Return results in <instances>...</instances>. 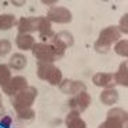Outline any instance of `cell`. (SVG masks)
Masks as SVG:
<instances>
[{"instance_id": "13", "label": "cell", "mask_w": 128, "mask_h": 128, "mask_svg": "<svg viewBox=\"0 0 128 128\" xmlns=\"http://www.w3.org/2000/svg\"><path fill=\"white\" fill-rule=\"evenodd\" d=\"M118 98H120V95H118V91L116 88H105L99 94L100 103L105 106H110V108L118 102Z\"/></svg>"}, {"instance_id": "9", "label": "cell", "mask_w": 128, "mask_h": 128, "mask_svg": "<svg viewBox=\"0 0 128 128\" xmlns=\"http://www.w3.org/2000/svg\"><path fill=\"white\" fill-rule=\"evenodd\" d=\"M120 39H121V33L118 32L117 26L110 25V26L103 28L102 30L99 32V36H98L96 42H99V43H102V44H105V46L112 47V46H113L116 42H118Z\"/></svg>"}, {"instance_id": "1", "label": "cell", "mask_w": 128, "mask_h": 128, "mask_svg": "<svg viewBox=\"0 0 128 128\" xmlns=\"http://www.w3.org/2000/svg\"><path fill=\"white\" fill-rule=\"evenodd\" d=\"M32 55L36 58L37 62H46V64H54L55 61L61 59L62 56L65 55V52H61V51L55 50L50 43H34V46L30 50Z\"/></svg>"}, {"instance_id": "17", "label": "cell", "mask_w": 128, "mask_h": 128, "mask_svg": "<svg viewBox=\"0 0 128 128\" xmlns=\"http://www.w3.org/2000/svg\"><path fill=\"white\" fill-rule=\"evenodd\" d=\"M17 25V18H15L14 14H0V30H10L12 29L14 26Z\"/></svg>"}, {"instance_id": "21", "label": "cell", "mask_w": 128, "mask_h": 128, "mask_svg": "<svg viewBox=\"0 0 128 128\" xmlns=\"http://www.w3.org/2000/svg\"><path fill=\"white\" fill-rule=\"evenodd\" d=\"M37 33L40 34V37H42V39H51V37L54 36L52 24H51L46 17H44V21H43V24H42V26H40V29H39V32H37Z\"/></svg>"}, {"instance_id": "33", "label": "cell", "mask_w": 128, "mask_h": 128, "mask_svg": "<svg viewBox=\"0 0 128 128\" xmlns=\"http://www.w3.org/2000/svg\"><path fill=\"white\" fill-rule=\"evenodd\" d=\"M98 128H100V127H99V125H98Z\"/></svg>"}, {"instance_id": "14", "label": "cell", "mask_w": 128, "mask_h": 128, "mask_svg": "<svg viewBox=\"0 0 128 128\" xmlns=\"http://www.w3.org/2000/svg\"><path fill=\"white\" fill-rule=\"evenodd\" d=\"M66 128H87V122L81 118L80 113L76 110H70L65 117Z\"/></svg>"}, {"instance_id": "23", "label": "cell", "mask_w": 128, "mask_h": 128, "mask_svg": "<svg viewBox=\"0 0 128 128\" xmlns=\"http://www.w3.org/2000/svg\"><path fill=\"white\" fill-rule=\"evenodd\" d=\"M99 127L100 128H127L124 127V124L121 121H118L116 118H110V117H106V120L103 122H100Z\"/></svg>"}, {"instance_id": "26", "label": "cell", "mask_w": 128, "mask_h": 128, "mask_svg": "<svg viewBox=\"0 0 128 128\" xmlns=\"http://www.w3.org/2000/svg\"><path fill=\"white\" fill-rule=\"evenodd\" d=\"M117 29L121 34H127L128 33V12H125L124 15H121L118 21V25H117Z\"/></svg>"}, {"instance_id": "29", "label": "cell", "mask_w": 128, "mask_h": 128, "mask_svg": "<svg viewBox=\"0 0 128 128\" xmlns=\"http://www.w3.org/2000/svg\"><path fill=\"white\" fill-rule=\"evenodd\" d=\"M42 4L48 6L50 8H52V7L58 6V2H56V0H42Z\"/></svg>"}, {"instance_id": "6", "label": "cell", "mask_w": 128, "mask_h": 128, "mask_svg": "<svg viewBox=\"0 0 128 128\" xmlns=\"http://www.w3.org/2000/svg\"><path fill=\"white\" fill-rule=\"evenodd\" d=\"M91 102H92L91 95L87 91H83L80 94L74 95V96H70L69 100H68V106L70 108V110H76L81 114L83 112H86L90 108Z\"/></svg>"}, {"instance_id": "10", "label": "cell", "mask_w": 128, "mask_h": 128, "mask_svg": "<svg viewBox=\"0 0 128 128\" xmlns=\"http://www.w3.org/2000/svg\"><path fill=\"white\" fill-rule=\"evenodd\" d=\"M92 84L95 87L105 90V88H116V84L113 81V73L109 72H98L92 76Z\"/></svg>"}, {"instance_id": "5", "label": "cell", "mask_w": 128, "mask_h": 128, "mask_svg": "<svg viewBox=\"0 0 128 128\" xmlns=\"http://www.w3.org/2000/svg\"><path fill=\"white\" fill-rule=\"evenodd\" d=\"M50 44L55 50L61 51V52H65L68 48L74 44V36L68 30H61L58 33H54V36L50 40Z\"/></svg>"}, {"instance_id": "24", "label": "cell", "mask_w": 128, "mask_h": 128, "mask_svg": "<svg viewBox=\"0 0 128 128\" xmlns=\"http://www.w3.org/2000/svg\"><path fill=\"white\" fill-rule=\"evenodd\" d=\"M34 116H36V112H34L32 108L25 109V110H21V112L17 113V117L21 120V121H30V120L34 118Z\"/></svg>"}, {"instance_id": "8", "label": "cell", "mask_w": 128, "mask_h": 128, "mask_svg": "<svg viewBox=\"0 0 128 128\" xmlns=\"http://www.w3.org/2000/svg\"><path fill=\"white\" fill-rule=\"evenodd\" d=\"M28 86L29 84H28V78L26 77H24V76H14V77H11V80H10L6 86L2 87V90H3L4 95L14 98L18 92L25 90Z\"/></svg>"}, {"instance_id": "12", "label": "cell", "mask_w": 128, "mask_h": 128, "mask_svg": "<svg viewBox=\"0 0 128 128\" xmlns=\"http://www.w3.org/2000/svg\"><path fill=\"white\" fill-rule=\"evenodd\" d=\"M113 81L116 86H121L124 88L128 87V64H127V61H122L118 65V69L113 74Z\"/></svg>"}, {"instance_id": "18", "label": "cell", "mask_w": 128, "mask_h": 128, "mask_svg": "<svg viewBox=\"0 0 128 128\" xmlns=\"http://www.w3.org/2000/svg\"><path fill=\"white\" fill-rule=\"evenodd\" d=\"M55 68L54 64H46V62H37L36 68V74L40 80H47V77L50 76V73L52 72V69Z\"/></svg>"}, {"instance_id": "31", "label": "cell", "mask_w": 128, "mask_h": 128, "mask_svg": "<svg viewBox=\"0 0 128 128\" xmlns=\"http://www.w3.org/2000/svg\"><path fill=\"white\" fill-rule=\"evenodd\" d=\"M3 116H4V114H3V109H0V118H2Z\"/></svg>"}, {"instance_id": "7", "label": "cell", "mask_w": 128, "mask_h": 128, "mask_svg": "<svg viewBox=\"0 0 128 128\" xmlns=\"http://www.w3.org/2000/svg\"><path fill=\"white\" fill-rule=\"evenodd\" d=\"M58 87L59 91L62 94L68 95V96H74V95L80 94L83 91H87L86 83H83L80 80H72V78H64Z\"/></svg>"}, {"instance_id": "25", "label": "cell", "mask_w": 128, "mask_h": 128, "mask_svg": "<svg viewBox=\"0 0 128 128\" xmlns=\"http://www.w3.org/2000/svg\"><path fill=\"white\" fill-rule=\"evenodd\" d=\"M12 50V44L10 40L7 39H2L0 40V56H6L11 52Z\"/></svg>"}, {"instance_id": "28", "label": "cell", "mask_w": 128, "mask_h": 128, "mask_svg": "<svg viewBox=\"0 0 128 128\" xmlns=\"http://www.w3.org/2000/svg\"><path fill=\"white\" fill-rule=\"evenodd\" d=\"M11 124H12L11 116H6V114H4V116L0 118V127H2V128H10V127H11Z\"/></svg>"}, {"instance_id": "3", "label": "cell", "mask_w": 128, "mask_h": 128, "mask_svg": "<svg viewBox=\"0 0 128 128\" xmlns=\"http://www.w3.org/2000/svg\"><path fill=\"white\" fill-rule=\"evenodd\" d=\"M48 21L51 24H59V25H66V24H70L73 20V14L68 7L64 6H55L52 8H50L47 11V15H46Z\"/></svg>"}, {"instance_id": "27", "label": "cell", "mask_w": 128, "mask_h": 128, "mask_svg": "<svg viewBox=\"0 0 128 128\" xmlns=\"http://www.w3.org/2000/svg\"><path fill=\"white\" fill-rule=\"evenodd\" d=\"M94 50H95V52H98V54H108L109 51L112 50V47L105 46V44H102V43H99V42H95L94 43Z\"/></svg>"}, {"instance_id": "11", "label": "cell", "mask_w": 128, "mask_h": 128, "mask_svg": "<svg viewBox=\"0 0 128 128\" xmlns=\"http://www.w3.org/2000/svg\"><path fill=\"white\" fill-rule=\"evenodd\" d=\"M8 68L11 70H15V72H21L24 70L26 66H28V58H26L25 54L22 52H14L8 59Z\"/></svg>"}, {"instance_id": "2", "label": "cell", "mask_w": 128, "mask_h": 128, "mask_svg": "<svg viewBox=\"0 0 128 128\" xmlns=\"http://www.w3.org/2000/svg\"><path fill=\"white\" fill-rule=\"evenodd\" d=\"M37 94H39V91L33 86H28L25 90L18 92L14 96V99H12V108H14V110L18 113L21 110L32 108V105L34 103V100L37 98Z\"/></svg>"}, {"instance_id": "30", "label": "cell", "mask_w": 128, "mask_h": 128, "mask_svg": "<svg viewBox=\"0 0 128 128\" xmlns=\"http://www.w3.org/2000/svg\"><path fill=\"white\" fill-rule=\"evenodd\" d=\"M11 3H12V6H15V7H22L26 4V2L25 0H12Z\"/></svg>"}, {"instance_id": "22", "label": "cell", "mask_w": 128, "mask_h": 128, "mask_svg": "<svg viewBox=\"0 0 128 128\" xmlns=\"http://www.w3.org/2000/svg\"><path fill=\"white\" fill-rule=\"evenodd\" d=\"M11 69L8 68L7 64H0V88L4 87L10 80H11Z\"/></svg>"}, {"instance_id": "15", "label": "cell", "mask_w": 128, "mask_h": 128, "mask_svg": "<svg viewBox=\"0 0 128 128\" xmlns=\"http://www.w3.org/2000/svg\"><path fill=\"white\" fill-rule=\"evenodd\" d=\"M36 43V39L33 37V34L28 33H18L15 37V46L20 48L21 51H30L32 47Z\"/></svg>"}, {"instance_id": "4", "label": "cell", "mask_w": 128, "mask_h": 128, "mask_svg": "<svg viewBox=\"0 0 128 128\" xmlns=\"http://www.w3.org/2000/svg\"><path fill=\"white\" fill-rule=\"evenodd\" d=\"M44 17H21L17 21L18 33H28L32 34L33 32H39Z\"/></svg>"}, {"instance_id": "20", "label": "cell", "mask_w": 128, "mask_h": 128, "mask_svg": "<svg viewBox=\"0 0 128 128\" xmlns=\"http://www.w3.org/2000/svg\"><path fill=\"white\" fill-rule=\"evenodd\" d=\"M62 80H64V74H62V70L59 69V68H54L52 72L50 73V76L47 77V83L50 84V86H54V87H58L59 84L62 83Z\"/></svg>"}, {"instance_id": "16", "label": "cell", "mask_w": 128, "mask_h": 128, "mask_svg": "<svg viewBox=\"0 0 128 128\" xmlns=\"http://www.w3.org/2000/svg\"><path fill=\"white\" fill-rule=\"evenodd\" d=\"M110 118H116L118 121H121L124 124V127H127V121H128V112L122 108H117V106H112L108 112V116Z\"/></svg>"}, {"instance_id": "32", "label": "cell", "mask_w": 128, "mask_h": 128, "mask_svg": "<svg viewBox=\"0 0 128 128\" xmlns=\"http://www.w3.org/2000/svg\"><path fill=\"white\" fill-rule=\"evenodd\" d=\"M0 109H3V105H2V100H0Z\"/></svg>"}, {"instance_id": "19", "label": "cell", "mask_w": 128, "mask_h": 128, "mask_svg": "<svg viewBox=\"0 0 128 128\" xmlns=\"http://www.w3.org/2000/svg\"><path fill=\"white\" fill-rule=\"evenodd\" d=\"M113 51L118 56L127 59V56H128V40L127 39H120L118 42H116L113 46Z\"/></svg>"}]
</instances>
